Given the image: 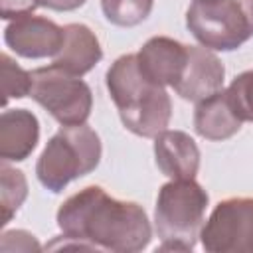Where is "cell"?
Wrapping results in <instances>:
<instances>
[{
  "mask_svg": "<svg viewBox=\"0 0 253 253\" xmlns=\"http://www.w3.org/2000/svg\"><path fill=\"white\" fill-rule=\"evenodd\" d=\"M107 89L121 115L123 125L144 138L166 130L172 115V103L164 85L148 79L136 59L126 53L115 59L107 69Z\"/></svg>",
  "mask_w": 253,
  "mask_h": 253,
  "instance_id": "obj_2",
  "label": "cell"
},
{
  "mask_svg": "<svg viewBox=\"0 0 253 253\" xmlns=\"http://www.w3.org/2000/svg\"><path fill=\"white\" fill-rule=\"evenodd\" d=\"M99 160L101 140L91 126L85 123L61 126L40 154L36 174L43 188L57 194L71 180L95 170Z\"/></svg>",
  "mask_w": 253,
  "mask_h": 253,
  "instance_id": "obj_4",
  "label": "cell"
},
{
  "mask_svg": "<svg viewBox=\"0 0 253 253\" xmlns=\"http://www.w3.org/2000/svg\"><path fill=\"white\" fill-rule=\"evenodd\" d=\"M241 119L229 105L227 93L221 89L215 95L198 103L194 113L196 132L208 140H225L241 128Z\"/></svg>",
  "mask_w": 253,
  "mask_h": 253,
  "instance_id": "obj_14",
  "label": "cell"
},
{
  "mask_svg": "<svg viewBox=\"0 0 253 253\" xmlns=\"http://www.w3.org/2000/svg\"><path fill=\"white\" fill-rule=\"evenodd\" d=\"M6 45L22 57H53L63 43V28L42 16H20L4 30Z\"/></svg>",
  "mask_w": 253,
  "mask_h": 253,
  "instance_id": "obj_8",
  "label": "cell"
},
{
  "mask_svg": "<svg viewBox=\"0 0 253 253\" xmlns=\"http://www.w3.org/2000/svg\"><path fill=\"white\" fill-rule=\"evenodd\" d=\"M32 73L30 97L40 103L61 126L83 125L93 107V95L89 85L53 63L38 67Z\"/></svg>",
  "mask_w": 253,
  "mask_h": 253,
  "instance_id": "obj_6",
  "label": "cell"
},
{
  "mask_svg": "<svg viewBox=\"0 0 253 253\" xmlns=\"http://www.w3.org/2000/svg\"><path fill=\"white\" fill-rule=\"evenodd\" d=\"M154 158L160 172L172 180H190L200 168V150L182 130H162L154 136Z\"/></svg>",
  "mask_w": 253,
  "mask_h": 253,
  "instance_id": "obj_11",
  "label": "cell"
},
{
  "mask_svg": "<svg viewBox=\"0 0 253 253\" xmlns=\"http://www.w3.org/2000/svg\"><path fill=\"white\" fill-rule=\"evenodd\" d=\"M2 251H40V243L36 241V237L28 231L22 229H14V231H6L2 235Z\"/></svg>",
  "mask_w": 253,
  "mask_h": 253,
  "instance_id": "obj_19",
  "label": "cell"
},
{
  "mask_svg": "<svg viewBox=\"0 0 253 253\" xmlns=\"http://www.w3.org/2000/svg\"><path fill=\"white\" fill-rule=\"evenodd\" d=\"M103 57L97 36L83 24H67L63 26V43L59 51L53 55V65L71 73L85 75L91 71Z\"/></svg>",
  "mask_w": 253,
  "mask_h": 253,
  "instance_id": "obj_12",
  "label": "cell"
},
{
  "mask_svg": "<svg viewBox=\"0 0 253 253\" xmlns=\"http://www.w3.org/2000/svg\"><path fill=\"white\" fill-rule=\"evenodd\" d=\"M154 0H101L105 18L121 28H132L146 20Z\"/></svg>",
  "mask_w": 253,
  "mask_h": 253,
  "instance_id": "obj_15",
  "label": "cell"
},
{
  "mask_svg": "<svg viewBox=\"0 0 253 253\" xmlns=\"http://www.w3.org/2000/svg\"><path fill=\"white\" fill-rule=\"evenodd\" d=\"M231 109L241 121L253 123V69L237 75L225 89Z\"/></svg>",
  "mask_w": 253,
  "mask_h": 253,
  "instance_id": "obj_18",
  "label": "cell"
},
{
  "mask_svg": "<svg viewBox=\"0 0 253 253\" xmlns=\"http://www.w3.org/2000/svg\"><path fill=\"white\" fill-rule=\"evenodd\" d=\"M186 26L208 49H237L253 36V0H194Z\"/></svg>",
  "mask_w": 253,
  "mask_h": 253,
  "instance_id": "obj_5",
  "label": "cell"
},
{
  "mask_svg": "<svg viewBox=\"0 0 253 253\" xmlns=\"http://www.w3.org/2000/svg\"><path fill=\"white\" fill-rule=\"evenodd\" d=\"M136 59L148 79L174 87L188 63V45L166 36H154L140 47Z\"/></svg>",
  "mask_w": 253,
  "mask_h": 253,
  "instance_id": "obj_10",
  "label": "cell"
},
{
  "mask_svg": "<svg viewBox=\"0 0 253 253\" xmlns=\"http://www.w3.org/2000/svg\"><path fill=\"white\" fill-rule=\"evenodd\" d=\"M200 239L210 253H253V198H227L219 202Z\"/></svg>",
  "mask_w": 253,
  "mask_h": 253,
  "instance_id": "obj_7",
  "label": "cell"
},
{
  "mask_svg": "<svg viewBox=\"0 0 253 253\" xmlns=\"http://www.w3.org/2000/svg\"><path fill=\"white\" fill-rule=\"evenodd\" d=\"M2 172V225H6L18 208L24 204L28 196V184L20 170H14L6 164L0 168Z\"/></svg>",
  "mask_w": 253,
  "mask_h": 253,
  "instance_id": "obj_16",
  "label": "cell"
},
{
  "mask_svg": "<svg viewBox=\"0 0 253 253\" xmlns=\"http://www.w3.org/2000/svg\"><path fill=\"white\" fill-rule=\"evenodd\" d=\"M87 0H38L40 6L49 8V10H57V12H69L75 10L79 6H83Z\"/></svg>",
  "mask_w": 253,
  "mask_h": 253,
  "instance_id": "obj_21",
  "label": "cell"
},
{
  "mask_svg": "<svg viewBox=\"0 0 253 253\" xmlns=\"http://www.w3.org/2000/svg\"><path fill=\"white\" fill-rule=\"evenodd\" d=\"M38 6H40L38 0H2L0 16L4 20H16L20 16L32 14Z\"/></svg>",
  "mask_w": 253,
  "mask_h": 253,
  "instance_id": "obj_20",
  "label": "cell"
},
{
  "mask_svg": "<svg viewBox=\"0 0 253 253\" xmlns=\"http://www.w3.org/2000/svg\"><path fill=\"white\" fill-rule=\"evenodd\" d=\"M57 225L65 239L83 249L136 253L152 237L146 211L138 204L115 200L99 186L69 196L57 210Z\"/></svg>",
  "mask_w": 253,
  "mask_h": 253,
  "instance_id": "obj_1",
  "label": "cell"
},
{
  "mask_svg": "<svg viewBox=\"0 0 253 253\" xmlns=\"http://www.w3.org/2000/svg\"><path fill=\"white\" fill-rule=\"evenodd\" d=\"M40 125L36 115L26 109H10L2 113L0 119V158L26 160L38 144Z\"/></svg>",
  "mask_w": 253,
  "mask_h": 253,
  "instance_id": "obj_13",
  "label": "cell"
},
{
  "mask_svg": "<svg viewBox=\"0 0 253 253\" xmlns=\"http://www.w3.org/2000/svg\"><path fill=\"white\" fill-rule=\"evenodd\" d=\"M0 61H2V95H4L2 103L6 105L12 97L20 99V97L30 95L32 73L24 71L8 53H2Z\"/></svg>",
  "mask_w": 253,
  "mask_h": 253,
  "instance_id": "obj_17",
  "label": "cell"
},
{
  "mask_svg": "<svg viewBox=\"0 0 253 253\" xmlns=\"http://www.w3.org/2000/svg\"><path fill=\"white\" fill-rule=\"evenodd\" d=\"M206 206L208 194L194 178L164 184L154 210V225L162 241L158 251H192L202 231Z\"/></svg>",
  "mask_w": 253,
  "mask_h": 253,
  "instance_id": "obj_3",
  "label": "cell"
},
{
  "mask_svg": "<svg viewBox=\"0 0 253 253\" xmlns=\"http://www.w3.org/2000/svg\"><path fill=\"white\" fill-rule=\"evenodd\" d=\"M223 77V63L213 51H210L208 47L188 45V63L180 81L174 85V91L186 101L200 103L221 91Z\"/></svg>",
  "mask_w": 253,
  "mask_h": 253,
  "instance_id": "obj_9",
  "label": "cell"
}]
</instances>
